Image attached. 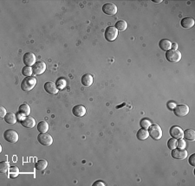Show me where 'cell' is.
<instances>
[{
	"instance_id": "obj_25",
	"label": "cell",
	"mask_w": 195,
	"mask_h": 186,
	"mask_svg": "<svg viewBox=\"0 0 195 186\" xmlns=\"http://www.w3.org/2000/svg\"><path fill=\"white\" fill-rule=\"evenodd\" d=\"M115 28H116L117 30H120V31H124L126 30V29L128 28V23L126 21L124 20H120L116 23L115 24Z\"/></svg>"
},
{
	"instance_id": "obj_1",
	"label": "cell",
	"mask_w": 195,
	"mask_h": 186,
	"mask_svg": "<svg viewBox=\"0 0 195 186\" xmlns=\"http://www.w3.org/2000/svg\"><path fill=\"white\" fill-rule=\"evenodd\" d=\"M36 84H37V79H36V77H26V78H24L22 81L21 88H22V90H23L24 92H29L31 89H33L34 87L36 86Z\"/></svg>"
},
{
	"instance_id": "obj_11",
	"label": "cell",
	"mask_w": 195,
	"mask_h": 186,
	"mask_svg": "<svg viewBox=\"0 0 195 186\" xmlns=\"http://www.w3.org/2000/svg\"><path fill=\"white\" fill-rule=\"evenodd\" d=\"M169 133H170V135H171L173 139H182V138H183V130H182L179 126H172V127L170 128Z\"/></svg>"
},
{
	"instance_id": "obj_30",
	"label": "cell",
	"mask_w": 195,
	"mask_h": 186,
	"mask_svg": "<svg viewBox=\"0 0 195 186\" xmlns=\"http://www.w3.org/2000/svg\"><path fill=\"white\" fill-rule=\"evenodd\" d=\"M140 127L141 128H143V129H147V128H149V126H151V122L149 120H147V119H142L140 122Z\"/></svg>"
},
{
	"instance_id": "obj_9",
	"label": "cell",
	"mask_w": 195,
	"mask_h": 186,
	"mask_svg": "<svg viewBox=\"0 0 195 186\" xmlns=\"http://www.w3.org/2000/svg\"><path fill=\"white\" fill-rule=\"evenodd\" d=\"M36 55L31 53V52H27L23 55V63L25 64V66H33L35 63H36Z\"/></svg>"
},
{
	"instance_id": "obj_31",
	"label": "cell",
	"mask_w": 195,
	"mask_h": 186,
	"mask_svg": "<svg viewBox=\"0 0 195 186\" xmlns=\"http://www.w3.org/2000/svg\"><path fill=\"white\" fill-rule=\"evenodd\" d=\"M177 146V140L175 139H170L168 141H167V147L169 148V149H171V150H173V149H175Z\"/></svg>"
},
{
	"instance_id": "obj_37",
	"label": "cell",
	"mask_w": 195,
	"mask_h": 186,
	"mask_svg": "<svg viewBox=\"0 0 195 186\" xmlns=\"http://www.w3.org/2000/svg\"><path fill=\"white\" fill-rule=\"evenodd\" d=\"M172 49H173V50H177V49H178V44H176V43H174V44H172V47H171Z\"/></svg>"
},
{
	"instance_id": "obj_36",
	"label": "cell",
	"mask_w": 195,
	"mask_h": 186,
	"mask_svg": "<svg viewBox=\"0 0 195 186\" xmlns=\"http://www.w3.org/2000/svg\"><path fill=\"white\" fill-rule=\"evenodd\" d=\"M93 186H105V183L102 181H96L93 184Z\"/></svg>"
},
{
	"instance_id": "obj_6",
	"label": "cell",
	"mask_w": 195,
	"mask_h": 186,
	"mask_svg": "<svg viewBox=\"0 0 195 186\" xmlns=\"http://www.w3.org/2000/svg\"><path fill=\"white\" fill-rule=\"evenodd\" d=\"M174 114L178 117H184L188 114L189 113V107L186 105H179L173 108Z\"/></svg>"
},
{
	"instance_id": "obj_29",
	"label": "cell",
	"mask_w": 195,
	"mask_h": 186,
	"mask_svg": "<svg viewBox=\"0 0 195 186\" xmlns=\"http://www.w3.org/2000/svg\"><path fill=\"white\" fill-rule=\"evenodd\" d=\"M56 88H58V89H63V88L66 87V81H65V79L64 78H59L57 81H56Z\"/></svg>"
},
{
	"instance_id": "obj_12",
	"label": "cell",
	"mask_w": 195,
	"mask_h": 186,
	"mask_svg": "<svg viewBox=\"0 0 195 186\" xmlns=\"http://www.w3.org/2000/svg\"><path fill=\"white\" fill-rule=\"evenodd\" d=\"M172 157L175 159H185L187 157V152L185 149H173L172 150Z\"/></svg>"
},
{
	"instance_id": "obj_23",
	"label": "cell",
	"mask_w": 195,
	"mask_h": 186,
	"mask_svg": "<svg viewBox=\"0 0 195 186\" xmlns=\"http://www.w3.org/2000/svg\"><path fill=\"white\" fill-rule=\"evenodd\" d=\"M47 165H48L47 161L44 160V159H41V160H38V161L36 163V164H35V167H36V169H37V170H44L46 169Z\"/></svg>"
},
{
	"instance_id": "obj_16",
	"label": "cell",
	"mask_w": 195,
	"mask_h": 186,
	"mask_svg": "<svg viewBox=\"0 0 195 186\" xmlns=\"http://www.w3.org/2000/svg\"><path fill=\"white\" fill-rule=\"evenodd\" d=\"M195 21L193 17H185L181 20L180 22V24L181 26L185 29H190L192 28L193 25H194Z\"/></svg>"
},
{
	"instance_id": "obj_19",
	"label": "cell",
	"mask_w": 195,
	"mask_h": 186,
	"mask_svg": "<svg viewBox=\"0 0 195 186\" xmlns=\"http://www.w3.org/2000/svg\"><path fill=\"white\" fill-rule=\"evenodd\" d=\"M82 83L84 86H91L93 83V76L89 74H86L82 77Z\"/></svg>"
},
{
	"instance_id": "obj_32",
	"label": "cell",
	"mask_w": 195,
	"mask_h": 186,
	"mask_svg": "<svg viewBox=\"0 0 195 186\" xmlns=\"http://www.w3.org/2000/svg\"><path fill=\"white\" fill-rule=\"evenodd\" d=\"M177 146L179 147V149H185L186 147V140L182 139H179V141H177Z\"/></svg>"
},
{
	"instance_id": "obj_24",
	"label": "cell",
	"mask_w": 195,
	"mask_h": 186,
	"mask_svg": "<svg viewBox=\"0 0 195 186\" xmlns=\"http://www.w3.org/2000/svg\"><path fill=\"white\" fill-rule=\"evenodd\" d=\"M37 130L41 133H45L46 132L49 130V125L46 121H41L39 122L37 125Z\"/></svg>"
},
{
	"instance_id": "obj_10",
	"label": "cell",
	"mask_w": 195,
	"mask_h": 186,
	"mask_svg": "<svg viewBox=\"0 0 195 186\" xmlns=\"http://www.w3.org/2000/svg\"><path fill=\"white\" fill-rule=\"evenodd\" d=\"M32 70L33 74L35 75H42L46 70V64L44 61H37L32 66Z\"/></svg>"
},
{
	"instance_id": "obj_35",
	"label": "cell",
	"mask_w": 195,
	"mask_h": 186,
	"mask_svg": "<svg viewBox=\"0 0 195 186\" xmlns=\"http://www.w3.org/2000/svg\"><path fill=\"white\" fill-rule=\"evenodd\" d=\"M167 107H169V109H172L173 110V108L176 107V104L173 102V101H169L168 103H167Z\"/></svg>"
},
{
	"instance_id": "obj_34",
	"label": "cell",
	"mask_w": 195,
	"mask_h": 186,
	"mask_svg": "<svg viewBox=\"0 0 195 186\" xmlns=\"http://www.w3.org/2000/svg\"><path fill=\"white\" fill-rule=\"evenodd\" d=\"M6 114H7V113H6V109L4 107H2V106H1V107H0V117H1V118H5Z\"/></svg>"
},
{
	"instance_id": "obj_33",
	"label": "cell",
	"mask_w": 195,
	"mask_h": 186,
	"mask_svg": "<svg viewBox=\"0 0 195 186\" xmlns=\"http://www.w3.org/2000/svg\"><path fill=\"white\" fill-rule=\"evenodd\" d=\"M188 161H189V164H191L192 166H195V154H192V155L190 156Z\"/></svg>"
},
{
	"instance_id": "obj_7",
	"label": "cell",
	"mask_w": 195,
	"mask_h": 186,
	"mask_svg": "<svg viewBox=\"0 0 195 186\" xmlns=\"http://www.w3.org/2000/svg\"><path fill=\"white\" fill-rule=\"evenodd\" d=\"M37 140H38V142L41 145L46 146H49L53 143L52 137L50 136V134H47V133H40L38 137H37Z\"/></svg>"
},
{
	"instance_id": "obj_17",
	"label": "cell",
	"mask_w": 195,
	"mask_h": 186,
	"mask_svg": "<svg viewBox=\"0 0 195 186\" xmlns=\"http://www.w3.org/2000/svg\"><path fill=\"white\" fill-rule=\"evenodd\" d=\"M159 46H160V48L162 49V50H164V51H168L169 49H171V47H172V44H171V42L169 41V40H167V39H162L160 41V43H159Z\"/></svg>"
},
{
	"instance_id": "obj_13",
	"label": "cell",
	"mask_w": 195,
	"mask_h": 186,
	"mask_svg": "<svg viewBox=\"0 0 195 186\" xmlns=\"http://www.w3.org/2000/svg\"><path fill=\"white\" fill-rule=\"evenodd\" d=\"M102 11L107 14V15H115L116 14L117 12V7L115 4H110V3H108V4H105L104 5L102 6Z\"/></svg>"
},
{
	"instance_id": "obj_8",
	"label": "cell",
	"mask_w": 195,
	"mask_h": 186,
	"mask_svg": "<svg viewBox=\"0 0 195 186\" xmlns=\"http://www.w3.org/2000/svg\"><path fill=\"white\" fill-rule=\"evenodd\" d=\"M20 123L25 128L31 129V128H33L34 126H36L37 122H36L33 117H31V116H26V117H24V118H23V119L20 120Z\"/></svg>"
},
{
	"instance_id": "obj_18",
	"label": "cell",
	"mask_w": 195,
	"mask_h": 186,
	"mask_svg": "<svg viewBox=\"0 0 195 186\" xmlns=\"http://www.w3.org/2000/svg\"><path fill=\"white\" fill-rule=\"evenodd\" d=\"M183 137H185L186 139L193 141L195 139V132L193 129H186V131L183 132Z\"/></svg>"
},
{
	"instance_id": "obj_26",
	"label": "cell",
	"mask_w": 195,
	"mask_h": 186,
	"mask_svg": "<svg viewBox=\"0 0 195 186\" xmlns=\"http://www.w3.org/2000/svg\"><path fill=\"white\" fill-rule=\"evenodd\" d=\"M8 173H9V177H10L15 178L19 174V170H18V168H17V166H12V167H10V169L8 170Z\"/></svg>"
},
{
	"instance_id": "obj_22",
	"label": "cell",
	"mask_w": 195,
	"mask_h": 186,
	"mask_svg": "<svg viewBox=\"0 0 195 186\" xmlns=\"http://www.w3.org/2000/svg\"><path fill=\"white\" fill-rule=\"evenodd\" d=\"M18 112H19V114H23V115H29L30 114V106L27 104H22L20 107H19V109H18Z\"/></svg>"
},
{
	"instance_id": "obj_21",
	"label": "cell",
	"mask_w": 195,
	"mask_h": 186,
	"mask_svg": "<svg viewBox=\"0 0 195 186\" xmlns=\"http://www.w3.org/2000/svg\"><path fill=\"white\" fill-rule=\"evenodd\" d=\"M5 121L6 123L13 125L17 122V116L14 114L13 113H8L5 117Z\"/></svg>"
},
{
	"instance_id": "obj_38",
	"label": "cell",
	"mask_w": 195,
	"mask_h": 186,
	"mask_svg": "<svg viewBox=\"0 0 195 186\" xmlns=\"http://www.w3.org/2000/svg\"><path fill=\"white\" fill-rule=\"evenodd\" d=\"M154 3H161V0H154Z\"/></svg>"
},
{
	"instance_id": "obj_3",
	"label": "cell",
	"mask_w": 195,
	"mask_h": 186,
	"mask_svg": "<svg viewBox=\"0 0 195 186\" xmlns=\"http://www.w3.org/2000/svg\"><path fill=\"white\" fill-rule=\"evenodd\" d=\"M104 37H105L107 41H108V42L115 41L118 37V30H116V28L113 27V26H108L105 30Z\"/></svg>"
},
{
	"instance_id": "obj_5",
	"label": "cell",
	"mask_w": 195,
	"mask_h": 186,
	"mask_svg": "<svg viewBox=\"0 0 195 186\" xmlns=\"http://www.w3.org/2000/svg\"><path fill=\"white\" fill-rule=\"evenodd\" d=\"M166 58L170 62H178L181 59V53L178 50H168L166 52Z\"/></svg>"
},
{
	"instance_id": "obj_4",
	"label": "cell",
	"mask_w": 195,
	"mask_h": 186,
	"mask_svg": "<svg viewBox=\"0 0 195 186\" xmlns=\"http://www.w3.org/2000/svg\"><path fill=\"white\" fill-rule=\"evenodd\" d=\"M4 138L10 143H17L18 141V134L13 129H8L4 132Z\"/></svg>"
},
{
	"instance_id": "obj_27",
	"label": "cell",
	"mask_w": 195,
	"mask_h": 186,
	"mask_svg": "<svg viewBox=\"0 0 195 186\" xmlns=\"http://www.w3.org/2000/svg\"><path fill=\"white\" fill-rule=\"evenodd\" d=\"M22 74L24 75V76H26V77L31 76V75L33 74L32 68H31V67H29V66H25V67H23L22 69Z\"/></svg>"
},
{
	"instance_id": "obj_28",
	"label": "cell",
	"mask_w": 195,
	"mask_h": 186,
	"mask_svg": "<svg viewBox=\"0 0 195 186\" xmlns=\"http://www.w3.org/2000/svg\"><path fill=\"white\" fill-rule=\"evenodd\" d=\"M10 169V164L6 161H3L0 163V171L1 173H6Z\"/></svg>"
},
{
	"instance_id": "obj_15",
	"label": "cell",
	"mask_w": 195,
	"mask_h": 186,
	"mask_svg": "<svg viewBox=\"0 0 195 186\" xmlns=\"http://www.w3.org/2000/svg\"><path fill=\"white\" fill-rule=\"evenodd\" d=\"M45 91L50 94H56L58 91V88H56V85L53 82H46L44 84Z\"/></svg>"
},
{
	"instance_id": "obj_2",
	"label": "cell",
	"mask_w": 195,
	"mask_h": 186,
	"mask_svg": "<svg viewBox=\"0 0 195 186\" xmlns=\"http://www.w3.org/2000/svg\"><path fill=\"white\" fill-rule=\"evenodd\" d=\"M148 129H149L148 130V134L153 139L159 140L162 137V130L159 125H157V124L151 125Z\"/></svg>"
},
{
	"instance_id": "obj_20",
	"label": "cell",
	"mask_w": 195,
	"mask_h": 186,
	"mask_svg": "<svg viewBox=\"0 0 195 186\" xmlns=\"http://www.w3.org/2000/svg\"><path fill=\"white\" fill-rule=\"evenodd\" d=\"M137 139H139V140H141V141H143V140H146L148 136H149V134H148V132L147 130H146V129H140L139 131L137 132Z\"/></svg>"
},
{
	"instance_id": "obj_14",
	"label": "cell",
	"mask_w": 195,
	"mask_h": 186,
	"mask_svg": "<svg viewBox=\"0 0 195 186\" xmlns=\"http://www.w3.org/2000/svg\"><path fill=\"white\" fill-rule=\"evenodd\" d=\"M72 114L76 117H83L86 114V108L83 105H77L73 107Z\"/></svg>"
}]
</instances>
